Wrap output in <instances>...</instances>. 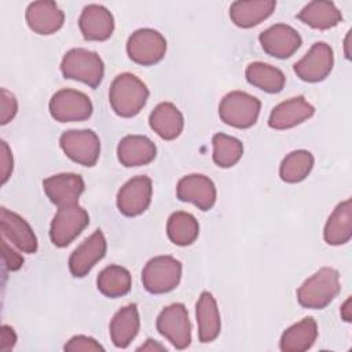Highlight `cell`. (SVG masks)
<instances>
[{
  "instance_id": "cell-1",
  "label": "cell",
  "mask_w": 352,
  "mask_h": 352,
  "mask_svg": "<svg viewBox=\"0 0 352 352\" xmlns=\"http://www.w3.org/2000/svg\"><path fill=\"white\" fill-rule=\"evenodd\" d=\"M147 99L148 89L146 84L132 73L118 74L110 85L109 102L120 117H135L146 106Z\"/></svg>"
},
{
  "instance_id": "cell-2",
  "label": "cell",
  "mask_w": 352,
  "mask_h": 352,
  "mask_svg": "<svg viewBox=\"0 0 352 352\" xmlns=\"http://www.w3.org/2000/svg\"><path fill=\"white\" fill-rule=\"evenodd\" d=\"M340 292V274L337 270L323 267L309 276L297 290V301L309 309L327 307Z\"/></svg>"
},
{
  "instance_id": "cell-3",
  "label": "cell",
  "mask_w": 352,
  "mask_h": 352,
  "mask_svg": "<svg viewBox=\"0 0 352 352\" xmlns=\"http://www.w3.org/2000/svg\"><path fill=\"white\" fill-rule=\"evenodd\" d=\"M60 72L65 78L96 88L103 80L104 65L96 52L85 48H73L62 58Z\"/></svg>"
},
{
  "instance_id": "cell-4",
  "label": "cell",
  "mask_w": 352,
  "mask_h": 352,
  "mask_svg": "<svg viewBox=\"0 0 352 352\" xmlns=\"http://www.w3.org/2000/svg\"><path fill=\"white\" fill-rule=\"evenodd\" d=\"M261 103L248 92L232 91L227 94L219 104L221 121L238 129H246L257 122Z\"/></svg>"
},
{
  "instance_id": "cell-5",
  "label": "cell",
  "mask_w": 352,
  "mask_h": 352,
  "mask_svg": "<svg viewBox=\"0 0 352 352\" xmlns=\"http://www.w3.org/2000/svg\"><path fill=\"white\" fill-rule=\"evenodd\" d=\"M182 279V263L172 256H157L142 271L144 289L151 294H164L177 287Z\"/></svg>"
},
{
  "instance_id": "cell-6",
  "label": "cell",
  "mask_w": 352,
  "mask_h": 352,
  "mask_svg": "<svg viewBox=\"0 0 352 352\" xmlns=\"http://www.w3.org/2000/svg\"><path fill=\"white\" fill-rule=\"evenodd\" d=\"M89 224V216L84 208L78 204L60 206L55 213L51 227V242L58 248H66L70 245L81 231Z\"/></svg>"
},
{
  "instance_id": "cell-7",
  "label": "cell",
  "mask_w": 352,
  "mask_h": 352,
  "mask_svg": "<svg viewBox=\"0 0 352 352\" xmlns=\"http://www.w3.org/2000/svg\"><path fill=\"white\" fill-rule=\"evenodd\" d=\"M59 146L72 161L94 166L100 154V140L91 129H70L60 135Z\"/></svg>"
},
{
  "instance_id": "cell-8",
  "label": "cell",
  "mask_w": 352,
  "mask_h": 352,
  "mask_svg": "<svg viewBox=\"0 0 352 352\" xmlns=\"http://www.w3.org/2000/svg\"><path fill=\"white\" fill-rule=\"evenodd\" d=\"M50 114L59 122L85 121L92 114V102L89 98L76 89H60L52 95L48 103Z\"/></svg>"
},
{
  "instance_id": "cell-9",
  "label": "cell",
  "mask_w": 352,
  "mask_h": 352,
  "mask_svg": "<svg viewBox=\"0 0 352 352\" xmlns=\"http://www.w3.org/2000/svg\"><path fill=\"white\" fill-rule=\"evenodd\" d=\"M157 330L176 349H186L191 344V323L187 308L182 302L165 307L157 318Z\"/></svg>"
},
{
  "instance_id": "cell-10",
  "label": "cell",
  "mask_w": 352,
  "mask_h": 352,
  "mask_svg": "<svg viewBox=\"0 0 352 352\" xmlns=\"http://www.w3.org/2000/svg\"><path fill=\"white\" fill-rule=\"evenodd\" d=\"M166 52L165 37L154 29H139L133 32L126 43V54L129 59L142 66L158 63Z\"/></svg>"
},
{
  "instance_id": "cell-11",
  "label": "cell",
  "mask_w": 352,
  "mask_h": 352,
  "mask_svg": "<svg viewBox=\"0 0 352 352\" xmlns=\"http://www.w3.org/2000/svg\"><path fill=\"white\" fill-rule=\"evenodd\" d=\"M334 55L329 44L315 43L309 51L294 63L293 69L297 77L305 82H319L333 70Z\"/></svg>"
},
{
  "instance_id": "cell-12",
  "label": "cell",
  "mask_w": 352,
  "mask_h": 352,
  "mask_svg": "<svg viewBox=\"0 0 352 352\" xmlns=\"http://www.w3.org/2000/svg\"><path fill=\"white\" fill-rule=\"evenodd\" d=\"M153 184L147 176H135L129 179L117 194V208L128 217L142 214L151 202Z\"/></svg>"
},
{
  "instance_id": "cell-13",
  "label": "cell",
  "mask_w": 352,
  "mask_h": 352,
  "mask_svg": "<svg viewBox=\"0 0 352 352\" xmlns=\"http://www.w3.org/2000/svg\"><path fill=\"white\" fill-rule=\"evenodd\" d=\"M176 195L183 202H190L201 210H209L216 202V186L205 175L192 173L182 177L176 187Z\"/></svg>"
},
{
  "instance_id": "cell-14",
  "label": "cell",
  "mask_w": 352,
  "mask_h": 352,
  "mask_svg": "<svg viewBox=\"0 0 352 352\" xmlns=\"http://www.w3.org/2000/svg\"><path fill=\"white\" fill-rule=\"evenodd\" d=\"M260 44L270 56L286 59L301 47V36L289 25L276 23L258 36Z\"/></svg>"
},
{
  "instance_id": "cell-15",
  "label": "cell",
  "mask_w": 352,
  "mask_h": 352,
  "mask_svg": "<svg viewBox=\"0 0 352 352\" xmlns=\"http://www.w3.org/2000/svg\"><path fill=\"white\" fill-rule=\"evenodd\" d=\"M107 243L103 232L96 230L81 245H78L69 257V270L73 276L82 278L106 254Z\"/></svg>"
},
{
  "instance_id": "cell-16",
  "label": "cell",
  "mask_w": 352,
  "mask_h": 352,
  "mask_svg": "<svg viewBox=\"0 0 352 352\" xmlns=\"http://www.w3.org/2000/svg\"><path fill=\"white\" fill-rule=\"evenodd\" d=\"M1 235L23 253H36L38 248L37 236L29 223L7 208L0 209Z\"/></svg>"
},
{
  "instance_id": "cell-17",
  "label": "cell",
  "mask_w": 352,
  "mask_h": 352,
  "mask_svg": "<svg viewBox=\"0 0 352 352\" xmlns=\"http://www.w3.org/2000/svg\"><path fill=\"white\" fill-rule=\"evenodd\" d=\"M84 187L82 177L76 173H59L43 182L44 192L58 208L78 204V197L84 191Z\"/></svg>"
},
{
  "instance_id": "cell-18",
  "label": "cell",
  "mask_w": 352,
  "mask_h": 352,
  "mask_svg": "<svg viewBox=\"0 0 352 352\" xmlns=\"http://www.w3.org/2000/svg\"><path fill=\"white\" fill-rule=\"evenodd\" d=\"M26 23L37 34H52L65 22V14L56 3L48 0L33 1L26 8Z\"/></svg>"
},
{
  "instance_id": "cell-19",
  "label": "cell",
  "mask_w": 352,
  "mask_h": 352,
  "mask_svg": "<svg viewBox=\"0 0 352 352\" xmlns=\"http://www.w3.org/2000/svg\"><path fill=\"white\" fill-rule=\"evenodd\" d=\"M78 26L85 40L104 41L113 34L114 18L106 7L89 4L82 8Z\"/></svg>"
},
{
  "instance_id": "cell-20",
  "label": "cell",
  "mask_w": 352,
  "mask_h": 352,
  "mask_svg": "<svg viewBox=\"0 0 352 352\" xmlns=\"http://www.w3.org/2000/svg\"><path fill=\"white\" fill-rule=\"evenodd\" d=\"M314 113V106L308 103L304 96H296L280 102L272 109L268 118V125L278 131L290 129L311 118Z\"/></svg>"
},
{
  "instance_id": "cell-21",
  "label": "cell",
  "mask_w": 352,
  "mask_h": 352,
  "mask_svg": "<svg viewBox=\"0 0 352 352\" xmlns=\"http://www.w3.org/2000/svg\"><path fill=\"white\" fill-rule=\"evenodd\" d=\"M157 155L155 144L146 136L128 135L117 146L118 161L126 166H142L150 164Z\"/></svg>"
},
{
  "instance_id": "cell-22",
  "label": "cell",
  "mask_w": 352,
  "mask_h": 352,
  "mask_svg": "<svg viewBox=\"0 0 352 352\" xmlns=\"http://www.w3.org/2000/svg\"><path fill=\"white\" fill-rule=\"evenodd\" d=\"M197 323H198V338L201 342L214 341L221 330L220 312L217 302L210 292H202L197 307H195Z\"/></svg>"
},
{
  "instance_id": "cell-23",
  "label": "cell",
  "mask_w": 352,
  "mask_h": 352,
  "mask_svg": "<svg viewBox=\"0 0 352 352\" xmlns=\"http://www.w3.org/2000/svg\"><path fill=\"white\" fill-rule=\"evenodd\" d=\"M274 0H239L230 7V18L238 28L249 29L265 21L275 10Z\"/></svg>"
},
{
  "instance_id": "cell-24",
  "label": "cell",
  "mask_w": 352,
  "mask_h": 352,
  "mask_svg": "<svg viewBox=\"0 0 352 352\" xmlns=\"http://www.w3.org/2000/svg\"><path fill=\"white\" fill-rule=\"evenodd\" d=\"M148 124L161 139L173 140L180 136L184 126V118L173 103L162 102L150 113Z\"/></svg>"
},
{
  "instance_id": "cell-25",
  "label": "cell",
  "mask_w": 352,
  "mask_h": 352,
  "mask_svg": "<svg viewBox=\"0 0 352 352\" xmlns=\"http://www.w3.org/2000/svg\"><path fill=\"white\" fill-rule=\"evenodd\" d=\"M323 238L326 243L333 246L344 245L352 238V201L349 198L338 204L329 216L324 224Z\"/></svg>"
},
{
  "instance_id": "cell-26",
  "label": "cell",
  "mask_w": 352,
  "mask_h": 352,
  "mask_svg": "<svg viewBox=\"0 0 352 352\" xmlns=\"http://www.w3.org/2000/svg\"><path fill=\"white\" fill-rule=\"evenodd\" d=\"M140 319L136 304H128L116 312L110 322V338L117 348H126L138 336Z\"/></svg>"
},
{
  "instance_id": "cell-27",
  "label": "cell",
  "mask_w": 352,
  "mask_h": 352,
  "mask_svg": "<svg viewBox=\"0 0 352 352\" xmlns=\"http://www.w3.org/2000/svg\"><path fill=\"white\" fill-rule=\"evenodd\" d=\"M318 338V324L314 318L302 320L287 327L279 341V348L283 352H304L308 351Z\"/></svg>"
},
{
  "instance_id": "cell-28",
  "label": "cell",
  "mask_w": 352,
  "mask_h": 352,
  "mask_svg": "<svg viewBox=\"0 0 352 352\" xmlns=\"http://www.w3.org/2000/svg\"><path fill=\"white\" fill-rule=\"evenodd\" d=\"M297 18L302 23L319 30L331 29L342 21L341 11L336 7L334 3L326 0H315L308 3L297 14Z\"/></svg>"
},
{
  "instance_id": "cell-29",
  "label": "cell",
  "mask_w": 352,
  "mask_h": 352,
  "mask_svg": "<svg viewBox=\"0 0 352 352\" xmlns=\"http://www.w3.org/2000/svg\"><path fill=\"white\" fill-rule=\"evenodd\" d=\"M249 84L268 94H278L283 89L286 77L282 70L263 62H253L245 70Z\"/></svg>"
},
{
  "instance_id": "cell-30",
  "label": "cell",
  "mask_w": 352,
  "mask_h": 352,
  "mask_svg": "<svg viewBox=\"0 0 352 352\" xmlns=\"http://www.w3.org/2000/svg\"><path fill=\"white\" fill-rule=\"evenodd\" d=\"M96 286L103 296L117 298L129 293L132 286V278L126 268L113 264L99 272Z\"/></svg>"
},
{
  "instance_id": "cell-31",
  "label": "cell",
  "mask_w": 352,
  "mask_h": 352,
  "mask_svg": "<svg viewBox=\"0 0 352 352\" xmlns=\"http://www.w3.org/2000/svg\"><path fill=\"white\" fill-rule=\"evenodd\" d=\"M166 234L172 243L177 246H188L198 238L199 224L191 213L175 212L168 219Z\"/></svg>"
},
{
  "instance_id": "cell-32",
  "label": "cell",
  "mask_w": 352,
  "mask_h": 352,
  "mask_svg": "<svg viewBox=\"0 0 352 352\" xmlns=\"http://www.w3.org/2000/svg\"><path fill=\"white\" fill-rule=\"evenodd\" d=\"M312 166L314 155L307 150H296L282 160L279 176L286 183H300L309 175Z\"/></svg>"
},
{
  "instance_id": "cell-33",
  "label": "cell",
  "mask_w": 352,
  "mask_h": 352,
  "mask_svg": "<svg viewBox=\"0 0 352 352\" xmlns=\"http://www.w3.org/2000/svg\"><path fill=\"white\" fill-rule=\"evenodd\" d=\"M213 161L220 168L234 166L243 154V144L239 139L226 133H216L212 139Z\"/></svg>"
},
{
  "instance_id": "cell-34",
  "label": "cell",
  "mask_w": 352,
  "mask_h": 352,
  "mask_svg": "<svg viewBox=\"0 0 352 352\" xmlns=\"http://www.w3.org/2000/svg\"><path fill=\"white\" fill-rule=\"evenodd\" d=\"M67 352H98L104 351V348L92 337L88 336H74L63 346Z\"/></svg>"
},
{
  "instance_id": "cell-35",
  "label": "cell",
  "mask_w": 352,
  "mask_h": 352,
  "mask_svg": "<svg viewBox=\"0 0 352 352\" xmlns=\"http://www.w3.org/2000/svg\"><path fill=\"white\" fill-rule=\"evenodd\" d=\"M0 103H1V113H0V124H8L18 111V102L14 94L7 91L6 88L0 89Z\"/></svg>"
},
{
  "instance_id": "cell-36",
  "label": "cell",
  "mask_w": 352,
  "mask_h": 352,
  "mask_svg": "<svg viewBox=\"0 0 352 352\" xmlns=\"http://www.w3.org/2000/svg\"><path fill=\"white\" fill-rule=\"evenodd\" d=\"M14 169V160L12 153L8 144L1 140L0 143V175H1V184L7 183V180L11 177Z\"/></svg>"
},
{
  "instance_id": "cell-37",
  "label": "cell",
  "mask_w": 352,
  "mask_h": 352,
  "mask_svg": "<svg viewBox=\"0 0 352 352\" xmlns=\"http://www.w3.org/2000/svg\"><path fill=\"white\" fill-rule=\"evenodd\" d=\"M1 249H3V260L7 270L16 271L23 265V257L8 245L6 238L1 239Z\"/></svg>"
},
{
  "instance_id": "cell-38",
  "label": "cell",
  "mask_w": 352,
  "mask_h": 352,
  "mask_svg": "<svg viewBox=\"0 0 352 352\" xmlns=\"http://www.w3.org/2000/svg\"><path fill=\"white\" fill-rule=\"evenodd\" d=\"M16 344V334L11 326L3 324L0 330V351H11Z\"/></svg>"
},
{
  "instance_id": "cell-39",
  "label": "cell",
  "mask_w": 352,
  "mask_h": 352,
  "mask_svg": "<svg viewBox=\"0 0 352 352\" xmlns=\"http://www.w3.org/2000/svg\"><path fill=\"white\" fill-rule=\"evenodd\" d=\"M138 351H166V348H165L164 345L158 344L157 341L148 338V340L146 341V344H143V345H140V346L138 348Z\"/></svg>"
},
{
  "instance_id": "cell-40",
  "label": "cell",
  "mask_w": 352,
  "mask_h": 352,
  "mask_svg": "<svg viewBox=\"0 0 352 352\" xmlns=\"http://www.w3.org/2000/svg\"><path fill=\"white\" fill-rule=\"evenodd\" d=\"M351 302H352V298L348 297V298L345 300V302L342 304V307H341V318H342L345 322H351V320H352Z\"/></svg>"
},
{
  "instance_id": "cell-41",
  "label": "cell",
  "mask_w": 352,
  "mask_h": 352,
  "mask_svg": "<svg viewBox=\"0 0 352 352\" xmlns=\"http://www.w3.org/2000/svg\"><path fill=\"white\" fill-rule=\"evenodd\" d=\"M349 38H351V32H348V34H346V37H345V41H344V45H345V56H346V59H351V55H349V51H348V48H349Z\"/></svg>"
}]
</instances>
